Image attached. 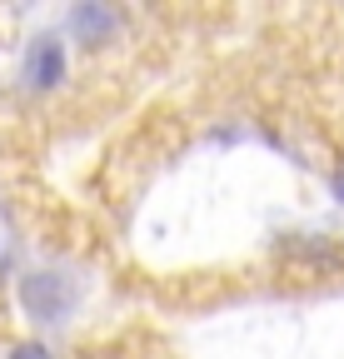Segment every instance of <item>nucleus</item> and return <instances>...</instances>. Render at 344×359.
Returning a JSON list of instances; mask_svg holds the SVG:
<instances>
[{
	"label": "nucleus",
	"mask_w": 344,
	"mask_h": 359,
	"mask_svg": "<svg viewBox=\"0 0 344 359\" xmlns=\"http://www.w3.org/2000/svg\"><path fill=\"white\" fill-rule=\"evenodd\" d=\"M329 190H334V200H339V205H344V165H339V170H334V180H329Z\"/></svg>",
	"instance_id": "nucleus-5"
},
{
	"label": "nucleus",
	"mask_w": 344,
	"mask_h": 359,
	"mask_svg": "<svg viewBox=\"0 0 344 359\" xmlns=\"http://www.w3.org/2000/svg\"><path fill=\"white\" fill-rule=\"evenodd\" d=\"M65 25H70V35H75L80 45H105V40L115 35L120 15H115L110 6H100V0H80V6H70Z\"/></svg>",
	"instance_id": "nucleus-3"
},
{
	"label": "nucleus",
	"mask_w": 344,
	"mask_h": 359,
	"mask_svg": "<svg viewBox=\"0 0 344 359\" xmlns=\"http://www.w3.org/2000/svg\"><path fill=\"white\" fill-rule=\"evenodd\" d=\"M11 359H50V349H46V344H15Z\"/></svg>",
	"instance_id": "nucleus-4"
},
{
	"label": "nucleus",
	"mask_w": 344,
	"mask_h": 359,
	"mask_svg": "<svg viewBox=\"0 0 344 359\" xmlns=\"http://www.w3.org/2000/svg\"><path fill=\"white\" fill-rule=\"evenodd\" d=\"M20 80L30 90H60L65 85V40L60 35H35L25 50V70Z\"/></svg>",
	"instance_id": "nucleus-2"
},
{
	"label": "nucleus",
	"mask_w": 344,
	"mask_h": 359,
	"mask_svg": "<svg viewBox=\"0 0 344 359\" xmlns=\"http://www.w3.org/2000/svg\"><path fill=\"white\" fill-rule=\"evenodd\" d=\"M20 304L35 325H60L70 314V285L60 275H50V269H35V275L20 280Z\"/></svg>",
	"instance_id": "nucleus-1"
}]
</instances>
